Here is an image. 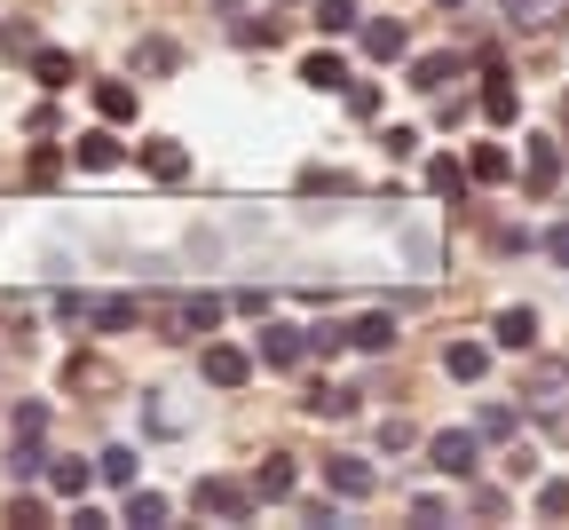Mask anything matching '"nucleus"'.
<instances>
[{"label":"nucleus","mask_w":569,"mask_h":530,"mask_svg":"<svg viewBox=\"0 0 569 530\" xmlns=\"http://www.w3.org/2000/svg\"><path fill=\"white\" fill-rule=\"evenodd\" d=\"M190 507H198V515H214V522H246L261 499H253V483H238V475H206V483L190 491Z\"/></svg>","instance_id":"1"},{"label":"nucleus","mask_w":569,"mask_h":530,"mask_svg":"<svg viewBox=\"0 0 569 530\" xmlns=\"http://www.w3.org/2000/svg\"><path fill=\"white\" fill-rule=\"evenodd\" d=\"M530 412L569 436V364H538V373H530Z\"/></svg>","instance_id":"2"},{"label":"nucleus","mask_w":569,"mask_h":530,"mask_svg":"<svg viewBox=\"0 0 569 530\" xmlns=\"http://www.w3.org/2000/svg\"><path fill=\"white\" fill-rule=\"evenodd\" d=\"M214 325H222L214 293H182V302L166 309V341H198V333H214Z\"/></svg>","instance_id":"3"},{"label":"nucleus","mask_w":569,"mask_h":530,"mask_svg":"<svg viewBox=\"0 0 569 530\" xmlns=\"http://www.w3.org/2000/svg\"><path fill=\"white\" fill-rule=\"evenodd\" d=\"M427 459H435L443 475H475V459H483V436H475V427H443V436L427 444Z\"/></svg>","instance_id":"4"},{"label":"nucleus","mask_w":569,"mask_h":530,"mask_svg":"<svg viewBox=\"0 0 569 530\" xmlns=\"http://www.w3.org/2000/svg\"><path fill=\"white\" fill-rule=\"evenodd\" d=\"M324 491H332V499H372V459L332 451V459H324Z\"/></svg>","instance_id":"5"},{"label":"nucleus","mask_w":569,"mask_h":530,"mask_svg":"<svg viewBox=\"0 0 569 530\" xmlns=\"http://www.w3.org/2000/svg\"><path fill=\"white\" fill-rule=\"evenodd\" d=\"M498 16L514 32H561L569 24V0H498Z\"/></svg>","instance_id":"6"},{"label":"nucleus","mask_w":569,"mask_h":530,"mask_svg":"<svg viewBox=\"0 0 569 530\" xmlns=\"http://www.w3.org/2000/svg\"><path fill=\"white\" fill-rule=\"evenodd\" d=\"M198 373H206V388H246V380H253V356H246L238 341H214Z\"/></svg>","instance_id":"7"},{"label":"nucleus","mask_w":569,"mask_h":530,"mask_svg":"<svg viewBox=\"0 0 569 530\" xmlns=\"http://www.w3.org/2000/svg\"><path fill=\"white\" fill-rule=\"evenodd\" d=\"M300 356H309L300 325H270V333H261V364H270V373H300Z\"/></svg>","instance_id":"8"},{"label":"nucleus","mask_w":569,"mask_h":530,"mask_svg":"<svg viewBox=\"0 0 569 530\" xmlns=\"http://www.w3.org/2000/svg\"><path fill=\"white\" fill-rule=\"evenodd\" d=\"M341 333H348V349H356V356H388V349H395V317H388V309H372V317H348Z\"/></svg>","instance_id":"9"},{"label":"nucleus","mask_w":569,"mask_h":530,"mask_svg":"<svg viewBox=\"0 0 569 530\" xmlns=\"http://www.w3.org/2000/svg\"><path fill=\"white\" fill-rule=\"evenodd\" d=\"M72 158H80V167H87V175H111V167H119V158H127V143L111 136V119H104V127H95V136H80V151H72Z\"/></svg>","instance_id":"10"},{"label":"nucleus","mask_w":569,"mask_h":530,"mask_svg":"<svg viewBox=\"0 0 569 530\" xmlns=\"http://www.w3.org/2000/svg\"><path fill=\"white\" fill-rule=\"evenodd\" d=\"M490 341H498V349H530V341H538V309H522V302L498 309V317H490Z\"/></svg>","instance_id":"11"},{"label":"nucleus","mask_w":569,"mask_h":530,"mask_svg":"<svg viewBox=\"0 0 569 530\" xmlns=\"http://www.w3.org/2000/svg\"><path fill=\"white\" fill-rule=\"evenodd\" d=\"M293 483H300V468H293L285 451H270V459L253 468V499H293Z\"/></svg>","instance_id":"12"},{"label":"nucleus","mask_w":569,"mask_h":530,"mask_svg":"<svg viewBox=\"0 0 569 530\" xmlns=\"http://www.w3.org/2000/svg\"><path fill=\"white\" fill-rule=\"evenodd\" d=\"M514 111H522V95H514L507 72L490 63V80H483V119H490V127H514Z\"/></svg>","instance_id":"13"},{"label":"nucleus","mask_w":569,"mask_h":530,"mask_svg":"<svg viewBox=\"0 0 569 530\" xmlns=\"http://www.w3.org/2000/svg\"><path fill=\"white\" fill-rule=\"evenodd\" d=\"M522 182H530V198H546V190L561 182V151H554V136H546V143H530V167H522Z\"/></svg>","instance_id":"14"},{"label":"nucleus","mask_w":569,"mask_h":530,"mask_svg":"<svg viewBox=\"0 0 569 530\" xmlns=\"http://www.w3.org/2000/svg\"><path fill=\"white\" fill-rule=\"evenodd\" d=\"M404 48H412V32L395 24V16H380V24H364V56H380V63H395V56H404Z\"/></svg>","instance_id":"15"},{"label":"nucleus","mask_w":569,"mask_h":530,"mask_svg":"<svg viewBox=\"0 0 569 530\" xmlns=\"http://www.w3.org/2000/svg\"><path fill=\"white\" fill-rule=\"evenodd\" d=\"M443 373H451V380H483V373H490V349H483V341H451V349H443Z\"/></svg>","instance_id":"16"},{"label":"nucleus","mask_w":569,"mask_h":530,"mask_svg":"<svg viewBox=\"0 0 569 530\" xmlns=\"http://www.w3.org/2000/svg\"><path fill=\"white\" fill-rule=\"evenodd\" d=\"M507 175H514V158L498 151V143H475V151H466V182H507Z\"/></svg>","instance_id":"17"},{"label":"nucleus","mask_w":569,"mask_h":530,"mask_svg":"<svg viewBox=\"0 0 569 530\" xmlns=\"http://www.w3.org/2000/svg\"><path fill=\"white\" fill-rule=\"evenodd\" d=\"M95 475H104L111 491H135V475H143V459H135V451H127V444H111L104 459H95Z\"/></svg>","instance_id":"18"},{"label":"nucleus","mask_w":569,"mask_h":530,"mask_svg":"<svg viewBox=\"0 0 569 530\" xmlns=\"http://www.w3.org/2000/svg\"><path fill=\"white\" fill-rule=\"evenodd\" d=\"M451 80H459V56H419V63H412V87H419V95H443Z\"/></svg>","instance_id":"19"},{"label":"nucleus","mask_w":569,"mask_h":530,"mask_svg":"<svg viewBox=\"0 0 569 530\" xmlns=\"http://www.w3.org/2000/svg\"><path fill=\"white\" fill-rule=\"evenodd\" d=\"M309 412H317V420H348V412H356V388L317 380V388H309Z\"/></svg>","instance_id":"20"},{"label":"nucleus","mask_w":569,"mask_h":530,"mask_svg":"<svg viewBox=\"0 0 569 530\" xmlns=\"http://www.w3.org/2000/svg\"><path fill=\"white\" fill-rule=\"evenodd\" d=\"M143 167H151L158 182H182V175H190V151H182V143H151V151H143Z\"/></svg>","instance_id":"21"},{"label":"nucleus","mask_w":569,"mask_h":530,"mask_svg":"<svg viewBox=\"0 0 569 530\" xmlns=\"http://www.w3.org/2000/svg\"><path fill=\"white\" fill-rule=\"evenodd\" d=\"M514 427H522V412H514V404H483V412H475V436H483V444H507Z\"/></svg>","instance_id":"22"},{"label":"nucleus","mask_w":569,"mask_h":530,"mask_svg":"<svg viewBox=\"0 0 569 530\" xmlns=\"http://www.w3.org/2000/svg\"><path fill=\"white\" fill-rule=\"evenodd\" d=\"M229 40H246V48H277V40H285V24H277V16H246V24L229 16Z\"/></svg>","instance_id":"23"},{"label":"nucleus","mask_w":569,"mask_h":530,"mask_svg":"<svg viewBox=\"0 0 569 530\" xmlns=\"http://www.w3.org/2000/svg\"><path fill=\"white\" fill-rule=\"evenodd\" d=\"M300 80H309V87H348V63L332 56V48H317L309 63H300Z\"/></svg>","instance_id":"24"},{"label":"nucleus","mask_w":569,"mask_h":530,"mask_svg":"<svg viewBox=\"0 0 569 530\" xmlns=\"http://www.w3.org/2000/svg\"><path fill=\"white\" fill-rule=\"evenodd\" d=\"M95 111H104L111 127H119V119H135V87H127V80H104V87H95Z\"/></svg>","instance_id":"25"},{"label":"nucleus","mask_w":569,"mask_h":530,"mask_svg":"<svg viewBox=\"0 0 569 530\" xmlns=\"http://www.w3.org/2000/svg\"><path fill=\"white\" fill-rule=\"evenodd\" d=\"M427 190L435 198H459L466 190V158H427Z\"/></svg>","instance_id":"26"},{"label":"nucleus","mask_w":569,"mask_h":530,"mask_svg":"<svg viewBox=\"0 0 569 530\" xmlns=\"http://www.w3.org/2000/svg\"><path fill=\"white\" fill-rule=\"evenodd\" d=\"M48 483L63 491V499H80V491L95 483V468H87V459H56V468H48Z\"/></svg>","instance_id":"27"},{"label":"nucleus","mask_w":569,"mask_h":530,"mask_svg":"<svg viewBox=\"0 0 569 530\" xmlns=\"http://www.w3.org/2000/svg\"><path fill=\"white\" fill-rule=\"evenodd\" d=\"M317 32H356V0H317Z\"/></svg>","instance_id":"28"},{"label":"nucleus","mask_w":569,"mask_h":530,"mask_svg":"<svg viewBox=\"0 0 569 530\" xmlns=\"http://www.w3.org/2000/svg\"><path fill=\"white\" fill-rule=\"evenodd\" d=\"M127 522H166V499H158V491H127Z\"/></svg>","instance_id":"29"},{"label":"nucleus","mask_w":569,"mask_h":530,"mask_svg":"<svg viewBox=\"0 0 569 530\" xmlns=\"http://www.w3.org/2000/svg\"><path fill=\"white\" fill-rule=\"evenodd\" d=\"M40 87H72V56L63 48H40Z\"/></svg>","instance_id":"30"},{"label":"nucleus","mask_w":569,"mask_h":530,"mask_svg":"<svg viewBox=\"0 0 569 530\" xmlns=\"http://www.w3.org/2000/svg\"><path fill=\"white\" fill-rule=\"evenodd\" d=\"M175 63H182L175 40H143V72H175Z\"/></svg>","instance_id":"31"},{"label":"nucleus","mask_w":569,"mask_h":530,"mask_svg":"<svg viewBox=\"0 0 569 530\" xmlns=\"http://www.w3.org/2000/svg\"><path fill=\"white\" fill-rule=\"evenodd\" d=\"M348 111L356 119H380V87H348Z\"/></svg>","instance_id":"32"},{"label":"nucleus","mask_w":569,"mask_h":530,"mask_svg":"<svg viewBox=\"0 0 569 530\" xmlns=\"http://www.w3.org/2000/svg\"><path fill=\"white\" fill-rule=\"evenodd\" d=\"M538 515H569V483H546L538 491Z\"/></svg>","instance_id":"33"},{"label":"nucleus","mask_w":569,"mask_h":530,"mask_svg":"<svg viewBox=\"0 0 569 530\" xmlns=\"http://www.w3.org/2000/svg\"><path fill=\"white\" fill-rule=\"evenodd\" d=\"M546 261H561V270H569V222H554V229H546Z\"/></svg>","instance_id":"34"},{"label":"nucleus","mask_w":569,"mask_h":530,"mask_svg":"<svg viewBox=\"0 0 569 530\" xmlns=\"http://www.w3.org/2000/svg\"><path fill=\"white\" fill-rule=\"evenodd\" d=\"M214 9H222V16H238V9H246V0H214Z\"/></svg>","instance_id":"35"},{"label":"nucleus","mask_w":569,"mask_h":530,"mask_svg":"<svg viewBox=\"0 0 569 530\" xmlns=\"http://www.w3.org/2000/svg\"><path fill=\"white\" fill-rule=\"evenodd\" d=\"M277 9H300V0H277Z\"/></svg>","instance_id":"36"},{"label":"nucleus","mask_w":569,"mask_h":530,"mask_svg":"<svg viewBox=\"0 0 569 530\" xmlns=\"http://www.w3.org/2000/svg\"><path fill=\"white\" fill-rule=\"evenodd\" d=\"M443 9H459V0H443Z\"/></svg>","instance_id":"37"},{"label":"nucleus","mask_w":569,"mask_h":530,"mask_svg":"<svg viewBox=\"0 0 569 530\" xmlns=\"http://www.w3.org/2000/svg\"><path fill=\"white\" fill-rule=\"evenodd\" d=\"M561 111H569V104H561Z\"/></svg>","instance_id":"38"}]
</instances>
